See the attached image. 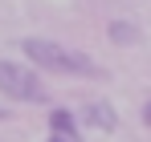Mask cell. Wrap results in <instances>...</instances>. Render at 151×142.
I'll return each mask as SVG.
<instances>
[{
	"mask_svg": "<svg viewBox=\"0 0 151 142\" xmlns=\"http://www.w3.org/2000/svg\"><path fill=\"white\" fill-rule=\"evenodd\" d=\"M143 122H147V126H151V102H147V106H143Z\"/></svg>",
	"mask_w": 151,
	"mask_h": 142,
	"instance_id": "8992f818",
	"label": "cell"
},
{
	"mask_svg": "<svg viewBox=\"0 0 151 142\" xmlns=\"http://www.w3.org/2000/svg\"><path fill=\"white\" fill-rule=\"evenodd\" d=\"M45 142H70V138H61V134H49V138H45Z\"/></svg>",
	"mask_w": 151,
	"mask_h": 142,
	"instance_id": "52a82bcc",
	"label": "cell"
},
{
	"mask_svg": "<svg viewBox=\"0 0 151 142\" xmlns=\"http://www.w3.org/2000/svg\"><path fill=\"white\" fill-rule=\"evenodd\" d=\"M106 37H110L114 45H135V41H139V28H135L131 21H110Z\"/></svg>",
	"mask_w": 151,
	"mask_h": 142,
	"instance_id": "5b68a950",
	"label": "cell"
},
{
	"mask_svg": "<svg viewBox=\"0 0 151 142\" xmlns=\"http://www.w3.org/2000/svg\"><path fill=\"white\" fill-rule=\"evenodd\" d=\"M4 118H8V110H0V122H4Z\"/></svg>",
	"mask_w": 151,
	"mask_h": 142,
	"instance_id": "ba28073f",
	"label": "cell"
},
{
	"mask_svg": "<svg viewBox=\"0 0 151 142\" xmlns=\"http://www.w3.org/2000/svg\"><path fill=\"white\" fill-rule=\"evenodd\" d=\"M29 65H37V69L45 73H65V77H102V69L86 57V53H74V49L57 45V41H45V37H29L25 45H21Z\"/></svg>",
	"mask_w": 151,
	"mask_h": 142,
	"instance_id": "6da1fadb",
	"label": "cell"
},
{
	"mask_svg": "<svg viewBox=\"0 0 151 142\" xmlns=\"http://www.w3.org/2000/svg\"><path fill=\"white\" fill-rule=\"evenodd\" d=\"M0 94L12 97V102H29V106H45L49 102V89H45L37 65L8 61V57H0Z\"/></svg>",
	"mask_w": 151,
	"mask_h": 142,
	"instance_id": "7a4b0ae2",
	"label": "cell"
},
{
	"mask_svg": "<svg viewBox=\"0 0 151 142\" xmlns=\"http://www.w3.org/2000/svg\"><path fill=\"white\" fill-rule=\"evenodd\" d=\"M49 134H61V138L78 142L82 138V130H78V118L70 114V110H53L49 114Z\"/></svg>",
	"mask_w": 151,
	"mask_h": 142,
	"instance_id": "277c9868",
	"label": "cell"
},
{
	"mask_svg": "<svg viewBox=\"0 0 151 142\" xmlns=\"http://www.w3.org/2000/svg\"><path fill=\"white\" fill-rule=\"evenodd\" d=\"M82 126H94L98 134H114V130H119V114H114L110 102H86V110H82Z\"/></svg>",
	"mask_w": 151,
	"mask_h": 142,
	"instance_id": "3957f363",
	"label": "cell"
}]
</instances>
